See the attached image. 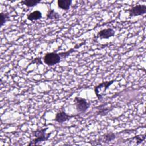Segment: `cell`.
<instances>
[{"mask_svg":"<svg viewBox=\"0 0 146 146\" xmlns=\"http://www.w3.org/2000/svg\"><path fill=\"white\" fill-rule=\"evenodd\" d=\"M42 17V13L39 10H35L30 13L27 15V19L30 21H36L40 19Z\"/></svg>","mask_w":146,"mask_h":146,"instance_id":"9c48e42d","label":"cell"},{"mask_svg":"<svg viewBox=\"0 0 146 146\" xmlns=\"http://www.w3.org/2000/svg\"><path fill=\"white\" fill-rule=\"evenodd\" d=\"M10 18V15L8 13H5L2 12L0 17V26L2 27L4 23Z\"/></svg>","mask_w":146,"mask_h":146,"instance_id":"7c38bea8","label":"cell"},{"mask_svg":"<svg viewBox=\"0 0 146 146\" xmlns=\"http://www.w3.org/2000/svg\"><path fill=\"white\" fill-rule=\"evenodd\" d=\"M115 35V31L112 28H107L99 31L97 34V38L100 39H108Z\"/></svg>","mask_w":146,"mask_h":146,"instance_id":"52a82bcc","label":"cell"},{"mask_svg":"<svg viewBox=\"0 0 146 146\" xmlns=\"http://www.w3.org/2000/svg\"><path fill=\"white\" fill-rule=\"evenodd\" d=\"M40 59V58H36L34 59V60L31 62V63H36V64H42V62Z\"/></svg>","mask_w":146,"mask_h":146,"instance_id":"5bb4252c","label":"cell"},{"mask_svg":"<svg viewBox=\"0 0 146 146\" xmlns=\"http://www.w3.org/2000/svg\"><path fill=\"white\" fill-rule=\"evenodd\" d=\"M58 6L59 8L64 10H68L72 3L71 0H58L57 1Z\"/></svg>","mask_w":146,"mask_h":146,"instance_id":"ba28073f","label":"cell"},{"mask_svg":"<svg viewBox=\"0 0 146 146\" xmlns=\"http://www.w3.org/2000/svg\"><path fill=\"white\" fill-rule=\"evenodd\" d=\"M60 18V15L53 9H49L47 14V19H56L58 20Z\"/></svg>","mask_w":146,"mask_h":146,"instance_id":"30bf717a","label":"cell"},{"mask_svg":"<svg viewBox=\"0 0 146 146\" xmlns=\"http://www.w3.org/2000/svg\"><path fill=\"white\" fill-rule=\"evenodd\" d=\"M75 106L79 114L84 113L90 107V103L84 98L76 96L74 99Z\"/></svg>","mask_w":146,"mask_h":146,"instance_id":"277c9868","label":"cell"},{"mask_svg":"<svg viewBox=\"0 0 146 146\" xmlns=\"http://www.w3.org/2000/svg\"><path fill=\"white\" fill-rule=\"evenodd\" d=\"M127 11L130 17L141 15L146 13V6L145 5H137L132 7Z\"/></svg>","mask_w":146,"mask_h":146,"instance_id":"5b68a950","label":"cell"},{"mask_svg":"<svg viewBox=\"0 0 146 146\" xmlns=\"http://www.w3.org/2000/svg\"><path fill=\"white\" fill-rule=\"evenodd\" d=\"M48 128H44L42 129H38L36 131L32 132V136L34 137V139L30 140L28 145H37L42 141H46L48 139L52 133V132H50L48 133H46V131Z\"/></svg>","mask_w":146,"mask_h":146,"instance_id":"6da1fadb","label":"cell"},{"mask_svg":"<svg viewBox=\"0 0 146 146\" xmlns=\"http://www.w3.org/2000/svg\"><path fill=\"white\" fill-rule=\"evenodd\" d=\"M115 82V80L104 81L95 87L94 91L96 95V97L99 100H102L103 95L104 94L106 90Z\"/></svg>","mask_w":146,"mask_h":146,"instance_id":"7a4b0ae2","label":"cell"},{"mask_svg":"<svg viewBox=\"0 0 146 146\" xmlns=\"http://www.w3.org/2000/svg\"><path fill=\"white\" fill-rule=\"evenodd\" d=\"M77 116H79V114L70 115L66 113L64 111L60 110L56 113L54 120L59 123H63V122L69 120L71 118Z\"/></svg>","mask_w":146,"mask_h":146,"instance_id":"8992f818","label":"cell"},{"mask_svg":"<svg viewBox=\"0 0 146 146\" xmlns=\"http://www.w3.org/2000/svg\"><path fill=\"white\" fill-rule=\"evenodd\" d=\"M103 141L105 142H108V141H111L112 140H113L114 139H115V135L112 133V132H110V133H108L105 134L103 136Z\"/></svg>","mask_w":146,"mask_h":146,"instance_id":"4fadbf2b","label":"cell"},{"mask_svg":"<svg viewBox=\"0 0 146 146\" xmlns=\"http://www.w3.org/2000/svg\"><path fill=\"white\" fill-rule=\"evenodd\" d=\"M40 0H24L21 1V3L25 5L28 7H34L40 2Z\"/></svg>","mask_w":146,"mask_h":146,"instance_id":"8fae6325","label":"cell"},{"mask_svg":"<svg viewBox=\"0 0 146 146\" xmlns=\"http://www.w3.org/2000/svg\"><path fill=\"white\" fill-rule=\"evenodd\" d=\"M45 64L51 66L59 63L62 59V57L59 53L56 52H48L46 53L43 58Z\"/></svg>","mask_w":146,"mask_h":146,"instance_id":"3957f363","label":"cell"}]
</instances>
